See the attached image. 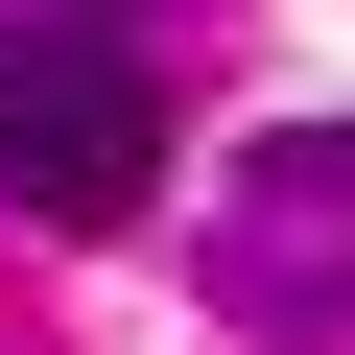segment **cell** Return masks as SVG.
I'll return each mask as SVG.
<instances>
[{
	"instance_id": "obj_1",
	"label": "cell",
	"mask_w": 355,
	"mask_h": 355,
	"mask_svg": "<svg viewBox=\"0 0 355 355\" xmlns=\"http://www.w3.org/2000/svg\"><path fill=\"white\" fill-rule=\"evenodd\" d=\"M0 190L48 237H142L166 214V95L119 24H0Z\"/></svg>"
},
{
	"instance_id": "obj_2",
	"label": "cell",
	"mask_w": 355,
	"mask_h": 355,
	"mask_svg": "<svg viewBox=\"0 0 355 355\" xmlns=\"http://www.w3.org/2000/svg\"><path fill=\"white\" fill-rule=\"evenodd\" d=\"M214 308H237V331H355V119L237 142V190H214Z\"/></svg>"
},
{
	"instance_id": "obj_3",
	"label": "cell",
	"mask_w": 355,
	"mask_h": 355,
	"mask_svg": "<svg viewBox=\"0 0 355 355\" xmlns=\"http://www.w3.org/2000/svg\"><path fill=\"white\" fill-rule=\"evenodd\" d=\"M71 24H95V0H71Z\"/></svg>"
}]
</instances>
